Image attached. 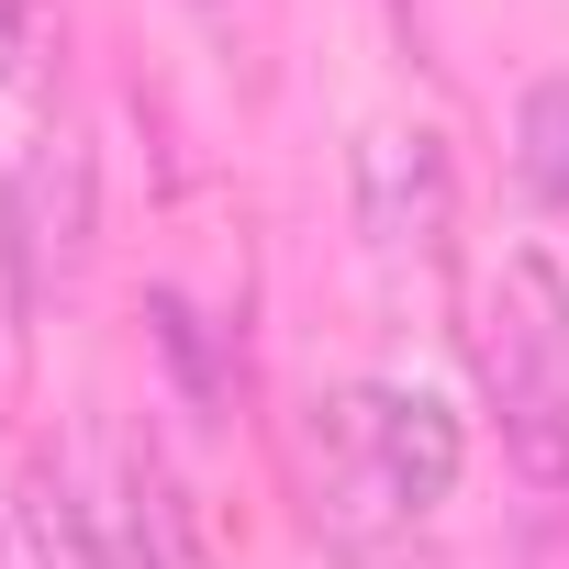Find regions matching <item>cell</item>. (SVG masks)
<instances>
[{"mask_svg":"<svg viewBox=\"0 0 569 569\" xmlns=\"http://www.w3.org/2000/svg\"><path fill=\"white\" fill-rule=\"evenodd\" d=\"M23 547H34V569H123L101 502H90L57 458H34V480H23Z\"/></svg>","mask_w":569,"mask_h":569,"instance_id":"obj_5","label":"cell"},{"mask_svg":"<svg viewBox=\"0 0 569 569\" xmlns=\"http://www.w3.org/2000/svg\"><path fill=\"white\" fill-rule=\"evenodd\" d=\"M480 380L502 402L513 469L547 502H569V291H558L547 257L502 268V302H491V336H480Z\"/></svg>","mask_w":569,"mask_h":569,"instance_id":"obj_1","label":"cell"},{"mask_svg":"<svg viewBox=\"0 0 569 569\" xmlns=\"http://www.w3.org/2000/svg\"><path fill=\"white\" fill-rule=\"evenodd\" d=\"M458 223V168H447V134L436 123H369L358 134V234L402 268H425Z\"/></svg>","mask_w":569,"mask_h":569,"instance_id":"obj_2","label":"cell"},{"mask_svg":"<svg viewBox=\"0 0 569 569\" xmlns=\"http://www.w3.org/2000/svg\"><path fill=\"white\" fill-rule=\"evenodd\" d=\"M513 157H525L536 201H547V212H569V68H558V79H536V90L513 101Z\"/></svg>","mask_w":569,"mask_h":569,"instance_id":"obj_6","label":"cell"},{"mask_svg":"<svg viewBox=\"0 0 569 569\" xmlns=\"http://www.w3.org/2000/svg\"><path fill=\"white\" fill-rule=\"evenodd\" d=\"M358 425H369V458H380V480H391V502L425 525L447 491H458V469H469V436H458V413L436 402V391H402V380H369L358 391Z\"/></svg>","mask_w":569,"mask_h":569,"instance_id":"obj_4","label":"cell"},{"mask_svg":"<svg viewBox=\"0 0 569 569\" xmlns=\"http://www.w3.org/2000/svg\"><path fill=\"white\" fill-rule=\"evenodd\" d=\"M302 458H313V536H325L336 558L380 569V558H391V547L413 536V513L391 502V480H380V458H369V425H358V391L313 402V436H302Z\"/></svg>","mask_w":569,"mask_h":569,"instance_id":"obj_3","label":"cell"},{"mask_svg":"<svg viewBox=\"0 0 569 569\" xmlns=\"http://www.w3.org/2000/svg\"><path fill=\"white\" fill-rule=\"evenodd\" d=\"M23 57H34V0H0V90L23 79Z\"/></svg>","mask_w":569,"mask_h":569,"instance_id":"obj_7","label":"cell"},{"mask_svg":"<svg viewBox=\"0 0 569 569\" xmlns=\"http://www.w3.org/2000/svg\"><path fill=\"white\" fill-rule=\"evenodd\" d=\"M0 569H12V547H0Z\"/></svg>","mask_w":569,"mask_h":569,"instance_id":"obj_8","label":"cell"}]
</instances>
